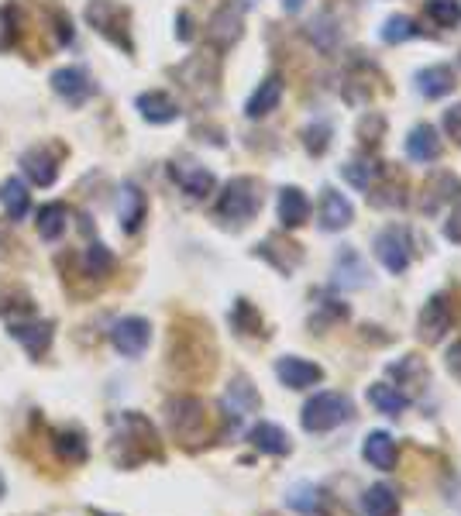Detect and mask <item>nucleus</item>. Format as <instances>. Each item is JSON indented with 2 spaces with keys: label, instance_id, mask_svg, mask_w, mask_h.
I'll return each instance as SVG.
<instances>
[{
  "label": "nucleus",
  "instance_id": "79ce46f5",
  "mask_svg": "<svg viewBox=\"0 0 461 516\" xmlns=\"http://www.w3.org/2000/svg\"><path fill=\"white\" fill-rule=\"evenodd\" d=\"M448 372L461 382V341L451 344V351H448Z\"/></svg>",
  "mask_w": 461,
  "mask_h": 516
},
{
  "label": "nucleus",
  "instance_id": "6e6552de",
  "mask_svg": "<svg viewBox=\"0 0 461 516\" xmlns=\"http://www.w3.org/2000/svg\"><path fill=\"white\" fill-rule=\"evenodd\" d=\"M152 341V324L145 317H121L111 327V344L124 358H138Z\"/></svg>",
  "mask_w": 461,
  "mask_h": 516
},
{
  "label": "nucleus",
  "instance_id": "1a4fd4ad",
  "mask_svg": "<svg viewBox=\"0 0 461 516\" xmlns=\"http://www.w3.org/2000/svg\"><path fill=\"white\" fill-rule=\"evenodd\" d=\"M286 506L300 516H327L331 513V492L324 486H314V482H296L286 492Z\"/></svg>",
  "mask_w": 461,
  "mask_h": 516
},
{
  "label": "nucleus",
  "instance_id": "39448f33",
  "mask_svg": "<svg viewBox=\"0 0 461 516\" xmlns=\"http://www.w3.org/2000/svg\"><path fill=\"white\" fill-rule=\"evenodd\" d=\"M87 25L97 31V35L111 38L117 49L131 52V14L128 7H121L117 0H90L87 4Z\"/></svg>",
  "mask_w": 461,
  "mask_h": 516
},
{
  "label": "nucleus",
  "instance_id": "ea45409f",
  "mask_svg": "<svg viewBox=\"0 0 461 516\" xmlns=\"http://www.w3.org/2000/svg\"><path fill=\"white\" fill-rule=\"evenodd\" d=\"M444 238L458 241V245H461V193L451 200V214H448V224H444Z\"/></svg>",
  "mask_w": 461,
  "mask_h": 516
},
{
  "label": "nucleus",
  "instance_id": "c03bdc74",
  "mask_svg": "<svg viewBox=\"0 0 461 516\" xmlns=\"http://www.w3.org/2000/svg\"><path fill=\"white\" fill-rule=\"evenodd\" d=\"M307 4V0H283V11H289V14H296L300 11V7Z\"/></svg>",
  "mask_w": 461,
  "mask_h": 516
},
{
  "label": "nucleus",
  "instance_id": "dca6fc26",
  "mask_svg": "<svg viewBox=\"0 0 461 516\" xmlns=\"http://www.w3.org/2000/svg\"><path fill=\"white\" fill-rule=\"evenodd\" d=\"M334 283L341 289H358L369 283V269H365L362 255L355 248H341L338 258H334Z\"/></svg>",
  "mask_w": 461,
  "mask_h": 516
},
{
  "label": "nucleus",
  "instance_id": "f3484780",
  "mask_svg": "<svg viewBox=\"0 0 461 516\" xmlns=\"http://www.w3.org/2000/svg\"><path fill=\"white\" fill-rule=\"evenodd\" d=\"M307 217H310V203L303 197L300 186H283V190H279V224L293 231V228H303Z\"/></svg>",
  "mask_w": 461,
  "mask_h": 516
},
{
  "label": "nucleus",
  "instance_id": "bb28decb",
  "mask_svg": "<svg viewBox=\"0 0 461 516\" xmlns=\"http://www.w3.org/2000/svg\"><path fill=\"white\" fill-rule=\"evenodd\" d=\"M369 403L382 413V417H403L406 406H410V396H406L400 386L375 382V386H369Z\"/></svg>",
  "mask_w": 461,
  "mask_h": 516
},
{
  "label": "nucleus",
  "instance_id": "4c0bfd02",
  "mask_svg": "<svg viewBox=\"0 0 461 516\" xmlns=\"http://www.w3.org/2000/svg\"><path fill=\"white\" fill-rule=\"evenodd\" d=\"M327 145H331V128L327 124H314V128H307V148L314 155H324Z\"/></svg>",
  "mask_w": 461,
  "mask_h": 516
},
{
  "label": "nucleus",
  "instance_id": "cd10ccee",
  "mask_svg": "<svg viewBox=\"0 0 461 516\" xmlns=\"http://www.w3.org/2000/svg\"><path fill=\"white\" fill-rule=\"evenodd\" d=\"M362 516H400V496L389 486H369L362 492Z\"/></svg>",
  "mask_w": 461,
  "mask_h": 516
},
{
  "label": "nucleus",
  "instance_id": "f704fd0d",
  "mask_svg": "<svg viewBox=\"0 0 461 516\" xmlns=\"http://www.w3.org/2000/svg\"><path fill=\"white\" fill-rule=\"evenodd\" d=\"M231 324L238 327V334H265L262 331V314L252 307L248 300H238L234 303V314H231Z\"/></svg>",
  "mask_w": 461,
  "mask_h": 516
},
{
  "label": "nucleus",
  "instance_id": "e433bc0d",
  "mask_svg": "<svg viewBox=\"0 0 461 516\" xmlns=\"http://www.w3.org/2000/svg\"><path fill=\"white\" fill-rule=\"evenodd\" d=\"M417 35H420V28L413 25L406 14H396V18H389L386 28H382V42H389V45H400V42H406V38H417Z\"/></svg>",
  "mask_w": 461,
  "mask_h": 516
},
{
  "label": "nucleus",
  "instance_id": "2eb2a0df",
  "mask_svg": "<svg viewBox=\"0 0 461 516\" xmlns=\"http://www.w3.org/2000/svg\"><path fill=\"white\" fill-rule=\"evenodd\" d=\"M52 331H56V327H52L49 320H21V324H11L14 341L25 344L31 358H45V351H49L52 344Z\"/></svg>",
  "mask_w": 461,
  "mask_h": 516
},
{
  "label": "nucleus",
  "instance_id": "f8f14e48",
  "mask_svg": "<svg viewBox=\"0 0 461 516\" xmlns=\"http://www.w3.org/2000/svg\"><path fill=\"white\" fill-rule=\"evenodd\" d=\"M169 172H173L179 190H183L186 197H193V200H203L210 190H214V183H217L214 172L197 166V162H173V169H169Z\"/></svg>",
  "mask_w": 461,
  "mask_h": 516
},
{
  "label": "nucleus",
  "instance_id": "9d476101",
  "mask_svg": "<svg viewBox=\"0 0 461 516\" xmlns=\"http://www.w3.org/2000/svg\"><path fill=\"white\" fill-rule=\"evenodd\" d=\"M52 90H56L62 100H69V104L76 107V104H83V100H90L97 86H93L87 69L66 66V69H56V73H52Z\"/></svg>",
  "mask_w": 461,
  "mask_h": 516
},
{
  "label": "nucleus",
  "instance_id": "423d86ee",
  "mask_svg": "<svg viewBox=\"0 0 461 516\" xmlns=\"http://www.w3.org/2000/svg\"><path fill=\"white\" fill-rule=\"evenodd\" d=\"M375 255H379V262L386 265L393 276H400V272L410 269V234L406 228H386L379 231V238H375Z\"/></svg>",
  "mask_w": 461,
  "mask_h": 516
},
{
  "label": "nucleus",
  "instance_id": "a878e982",
  "mask_svg": "<svg viewBox=\"0 0 461 516\" xmlns=\"http://www.w3.org/2000/svg\"><path fill=\"white\" fill-rule=\"evenodd\" d=\"M52 448H56V455L66 461V465H80V461L90 458V444H87V434L83 430H56L52 434Z\"/></svg>",
  "mask_w": 461,
  "mask_h": 516
},
{
  "label": "nucleus",
  "instance_id": "ddd939ff",
  "mask_svg": "<svg viewBox=\"0 0 461 516\" xmlns=\"http://www.w3.org/2000/svg\"><path fill=\"white\" fill-rule=\"evenodd\" d=\"M248 441H252L255 451L272 455V458H286L289 451H293V441H289L286 430L279 424H269V420H259V424L248 430Z\"/></svg>",
  "mask_w": 461,
  "mask_h": 516
},
{
  "label": "nucleus",
  "instance_id": "72a5a7b5",
  "mask_svg": "<svg viewBox=\"0 0 461 516\" xmlns=\"http://www.w3.org/2000/svg\"><path fill=\"white\" fill-rule=\"evenodd\" d=\"M427 18H431L437 28H458L461 0H427Z\"/></svg>",
  "mask_w": 461,
  "mask_h": 516
},
{
  "label": "nucleus",
  "instance_id": "c756f323",
  "mask_svg": "<svg viewBox=\"0 0 461 516\" xmlns=\"http://www.w3.org/2000/svg\"><path fill=\"white\" fill-rule=\"evenodd\" d=\"M38 238L42 241H59L66 234V224H69V207L66 203H45L38 210Z\"/></svg>",
  "mask_w": 461,
  "mask_h": 516
},
{
  "label": "nucleus",
  "instance_id": "7c9ffc66",
  "mask_svg": "<svg viewBox=\"0 0 461 516\" xmlns=\"http://www.w3.org/2000/svg\"><path fill=\"white\" fill-rule=\"evenodd\" d=\"M417 83H420V93L424 97H444V93H451L455 90V73H451L448 66H427L424 73L417 76Z\"/></svg>",
  "mask_w": 461,
  "mask_h": 516
},
{
  "label": "nucleus",
  "instance_id": "f257e3e1",
  "mask_svg": "<svg viewBox=\"0 0 461 516\" xmlns=\"http://www.w3.org/2000/svg\"><path fill=\"white\" fill-rule=\"evenodd\" d=\"M107 455H111L117 468L131 472V468H142L145 461H162L166 451H162L159 430L152 427V420L128 410L114 420L111 441H107Z\"/></svg>",
  "mask_w": 461,
  "mask_h": 516
},
{
  "label": "nucleus",
  "instance_id": "f03ea898",
  "mask_svg": "<svg viewBox=\"0 0 461 516\" xmlns=\"http://www.w3.org/2000/svg\"><path fill=\"white\" fill-rule=\"evenodd\" d=\"M166 420L169 430L183 448H197L210 437V413L207 403L197 400V396H173L166 403Z\"/></svg>",
  "mask_w": 461,
  "mask_h": 516
},
{
  "label": "nucleus",
  "instance_id": "412c9836",
  "mask_svg": "<svg viewBox=\"0 0 461 516\" xmlns=\"http://www.w3.org/2000/svg\"><path fill=\"white\" fill-rule=\"evenodd\" d=\"M138 111H142V117L148 124H173L179 117V104L169 93L162 90H148L138 97Z\"/></svg>",
  "mask_w": 461,
  "mask_h": 516
},
{
  "label": "nucleus",
  "instance_id": "37998d69",
  "mask_svg": "<svg viewBox=\"0 0 461 516\" xmlns=\"http://www.w3.org/2000/svg\"><path fill=\"white\" fill-rule=\"evenodd\" d=\"M176 25H179V42H190V38H193V31H190V14H179Z\"/></svg>",
  "mask_w": 461,
  "mask_h": 516
},
{
  "label": "nucleus",
  "instance_id": "20e7f679",
  "mask_svg": "<svg viewBox=\"0 0 461 516\" xmlns=\"http://www.w3.org/2000/svg\"><path fill=\"white\" fill-rule=\"evenodd\" d=\"M262 207V190L252 176H238L231 179L228 186L221 190V200H217V217L231 224H245L259 214Z\"/></svg>",
  "mask_w": 461,
  "mask_h": 516
},
{
  "label": "nucleus",
  "instance_id": "a19ab883",
  "mask_svg": "<svg viewBox=\"0 0 461 516\" xmlns=\"http://www.w3.org/2000/svg\"><path fill=\"white\" fill-rule=\"evenodd\" d=\"M444 128H448V135L461 145V104H455L448 114H444Z\"/></svg>",
  "mask_w": 461,
  "mask_h": 516
},
{
  "label": "nucleus",
  "instance_id": "5701e85b",
  "mask_svg": "<svg viewBox=\"0 0 461 516\" xmlns=\"http://www.w3.org/2000/svg\"><path fill=\"white\" fill-rule=\"evenodd\" d=\"M21 169L28 172V179L35 186H52L59 176V166H56V155L49 148H31V152L21 155Z\"/></svg>",
  "mask_w": 461,
  "mask_h": 516
},
{
  "label": "nucleus",
  "instance_id": "58836bf2",
  "mask_svg": "<svg viewBox=\"0 0 461 516\" xmlns=\"http://www.w3.org/2000/svg\"><path fill=\"white\" fill-rule=\"evenodd\" d=\"M317 35V42H320V49H331L334 45V35H338V31L331 28V18H317V21H310V38Z\"/></svg>",
  "mask_w": 461,
  "mask_h": 516
},
{
  "label": "nucleus",
  "instance_id": "4be33fe9",
  "mask_svg": "<svg viewBox=\"0 0 461 516\" xmlns=\"http://www.w3.org/2000/svg\"><path fill=\"white\" fill-rule=\"evenodd\" d=\"M117 217H121V228L128 234H135L145 221V193L135 183L121 186V200H117Z\"/></svg>",
  "mask_w": 461,
  "mask_h": 516
},
{
  "label": "nucleus",
  "instance_id": "c85d7f7f",
  "mask_svg": "<svg viewBox=\"0 0 461 516\" xmlns=\"http://www.w3.org/2000/svg\"><path fill=\"white\" fill-rule=\"evenodd\" d=\"M255 255H262V258H269L272 265H276L279 272H293L296 265L303 262V252H300V245H293V241H276V238H269V241H262L259 248H255Z\"/></svg>",
  "mask_w": 461,
  "mask_h": 516
},
{
  "label": "nucleus",
  "instance_id": "a18cd8bd",
  "mask_svg": "<svg viewBox=\"0 0 461 516\" xmlns=\"http://www.w3.org/2000/svg\"><path fill=\"white\" fill-rule=\"evenodd\" d=\"M4 492H7V482H4V475H0V499H4Z\"/></svg>",
  "mask_w": 461,
  "mask_h": 516
},
{
  "label": "nucleus",
  "instance_id": "2f4dec72",
  "mask_svg": "<svg viewBox=\"0 0 461 516\" xmlns=\"http://www.w3.org/2000/svg\"><path fill=\"white\" fill-rule=\"evenodd\" d=\"M341 172H345V179L355 190H362V193H369L375 183H379V176H382V166H375L372 159H351L341 166Z\"/></svg>",
  "mask_w": 461,
  "mask_h": 516
},
{
  "label": "nucleus",
  "instance_id": "7ed1b4c3",
  "mask_svg": "<svg viewBox=\"0 0 461 516\" xmlns=\"http://www.w3.org/2000/svg\"><path fill=\"white\" fill-rule=\"evenodd\" d=\"M351 417H355V403L345 393H317L303 403L300 424L307 434H327V430L348 424Z\"/></svg>",
  "mask_w": 461,
  "mask_h": 516
},
{
  "label": "nucleus",
  "instance_id": "a211bd4d",
  "mask_svg": "<svg viewBox=\"0 0 461 516\" xmlns=\"http://www.w3.org/2000/svg\"><path fill=\"white\" fill-rule=\"evenodd\" d=\"M279 100H283V76H265V80L259 83V90L248 97V104H245V114L252 117H265V114H272L279 107Z\"/></svg>",
  "mask_w": 461,
  "mask_h": 516
},
{
  "label": "nucleus",
  "instance_id": "393cba45",
  "mask_svg": "<svg viewBox=\"0 0 461 516\" xmlns=\"http://www.w3.org/2000/svg\"><path fill=\"white\" fill-rule=\"evenodd\" d=\"M210 38H214V45H221V49H231L234 42L241 38V7L238 4H224L221 11L214 14V21H210Z\"/></svg>",
  "mask_w": 461,
  "mask_h": 516
},
{
  "label": "nucleus",
  "instance_id": "9b49d317",
  "mask_svg": "<svg viewBox=\"0 0 461 516\" xmlns=\"http://www.w3.org/2000/svg\"><path fill=\"white\" fill-rule=\"evenodd\" d=\"M276 375H279V382L289 386V389H310V386H317V382L324 379V369H320L317 362L300 358V355H283L276 362Z\"/></svg>",
  "mask_w": 461,
  "mask_h": 516
},
{
  "label": "nucleus",
  "instance_id": "6ab92c4d",
  "mask_svg": "<svg viewBox=\"0 0 461 516\" xmlns=\"http://www.w3.org/2000/svg\"><path fill=\"white\" fill-rule=\"evenodd\" d=\"M362 458L369 461L372 468H379V472H393L396 441L386 434V430H372V434L365 437V444H362Z\"/></svg>",
  "mask_w": 461,
  "mask_h": 516
},
{
  "label": "nucleus",
  "instance_id": "4468645a",
  "mask_svg": "<svg viewBox=\"0 0 461 516\" xmlns=\"http://www.w3.org/2000/svg\"><path fill=\"white\" fill-rule=\"evenodd\" d=\"M351 221H355V207H351V200L341 197L338 190L327 186L324 197H320V228H324V231H345Z\"/></svg>",
  "mask_w": 461,
  "mask_h": 516
},
{
  "label": "nucleus",
  "instance_id": "0eeeda50",
  "mask_svg": "<svg viewBox=\"0 0 461 516\" xmlns=\"http://www.w3.org/2000/svg\"><path fill=\"white\" fill-rule=\"evenodd\" d=\"M448 331H451V300L437 293L424 303V310H420L417 338L424 344H437V341H444V334Z\"/></svg>",
  "mask_w": 461,
  "mask_h": 516
},
{
  "label": "nucleus",
  "instance_id": "b1692460",
  "mask_svg": "<svg viewBox=\"0 0 461 516\" xmlns=\"http://www.w3.org/2000/svg\"><path fill=\"white\" fill-rule=\"evenodd\" d=\"M406 155L413 162H434L441 155V135H437L434 124H417L406 138Z\"/></svg>",
  "mask_w": 461,
  "mask_h": 516
},
{
  "label": "nucleus",
  "instance_id": "473e14b6",
  "mask_svg": "<svg viewBox=\"0 0 461 516\" xmlns=\"http://www.w3.org/2000/svg\"><path fill=\"white\" fill-rule=\"evenodd\" d=\"M0 200H4L7 217H11V221H21V217L28 214V207H31V193H28V186L21 183V179H7V183L0 186Z\"/></svg>",
  "mask_w": 461,
  "mask_h": 516
},
{
  "label": "nucleus",
  "instance_id": "c9c22d12",
  "mask_svg": "<svg viewBox=\"0 0 461 516\" xmlns=\"http://www.w3.org/2000/svg\"><path fill=\"white\" fill-rule=\"evenodd\" d=\"M83 269L90 272V276H107V272L114 269V255H111V248H104L100 241H93V245L83 252Z\"/></svg>",
  "mask_w": 461,
  "mask_h": 516
},
{
  "label": "nucleus",
  "instance_id": "aec40b11",
  "mask_svg": "<svg viewBox=\"0 0 461 516\" xmlns=\"http://www.w3.org/2000/svg\"><path fill=\"white\" fill-rule=\"evenodd\" d=\"M259 393L252 389V382L245 379V375H238V379L231 382V389H228V396H224V410H228V417H231V424H238L245 413H252V410H259Z\"/></svg>",
  "mask_w": 461,
  "mask_h": 516
}]
</instances>
